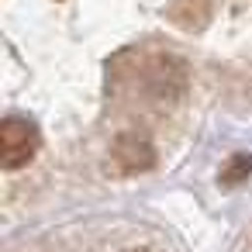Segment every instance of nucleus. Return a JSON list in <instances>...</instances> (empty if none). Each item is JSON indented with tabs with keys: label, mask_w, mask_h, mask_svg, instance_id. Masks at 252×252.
<instances>
[{
	"label": "nucleus",
	"mask_w": 252,
	"mask_h": 252,
	"mask_svg": "<svg viewBox=\"0 0 252 252\" xmlns=\"http://www.w3.org/2000/svg\"><path fill=\"white\" fill-rule=\"evenodd\" d=\"M38 128L28 118H4L0 121V162L4 169H21L38 152Z\"/></svg>",
	"instance_id": "nucleus-1"
},
{
	"label": "nucleus",
	"mask_w": 252,
	"mask_h": 252,
	"mask_svg": "<svg viewBox=\"0 0 252 252\" xmlns=\"http://www.w3.org/2000/svg\"><path fill=\"white\" fill-rule=\"evenodd\" d=\"M249 173H252V159H249V156H231V159H228V166L221 169V183H228V187H231V183L245 180Z\"/></svg>",
	"instance_id": "nucleus-3"
},
{
	"label": "nucleus",
	"mask_w": 252,
	"mask_h": 252,
	"mask_svg": "<svg viewBox=\"0 0 252 252\" xmlns=\"http://www.w3.org/2000/svg\"><path fill=\"white\" fill-rule=\"evenodd\" d=\"M114 162L125 169V173H138V169H149L156 162V149L149 145V138L135 135V131H125L118 142H114Z\"/></svg>",
	"instance_id": "nucleus-2"
}]
</instances>
